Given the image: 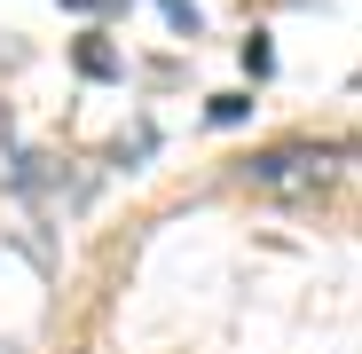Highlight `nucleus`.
Wrapping results in <instances>:
<instances>
[{
    "mask_svg": "<svg viewBox=\"0 0 362 354\" xmlns=\"http://www.w3.org/2000/svg\"><path fill=\"white\" fill-rule=\"evenodd\" d=\"M339 142H276V150H252L236 165V182L268 205H315L331 182H339Z\"/></svg>",
    "mask_w": 362,
    "mask_h": 354,
    "instance_id": "1",
    "label": "nucleus"
},
{
    "mask_svg": "<svg viewBox=\"0 0 362 354\" xmlns=\"http://www.w3.org/2000/svg\"><path fill=\"white\" fill-rule=\"evenodd\" d=\"M79 71H87V79H110L118 64H110V47H95V40H87V47H79Z\"/></svg>",
    "mask_w": 362,
    "mask_h": 354,
    "instance_id": "2",
    "label": "nucleus"
},
{
    "mask_svg": "<svg viewBox=\"0 0 362 354\" xmlns=\"http://www.w3.org/2000/svg\"><path fill=\"white\" fill-rule=\"evenodd\" d=\"M245 110H252L245 95H221V102H213V126H236V118H245Z\"/></svg>",
    "mask_w": 362,
    "mask_h": 354,
    "instance_id": "3",
    "label": "nucleus"
},
{
    "mask_svg": "<svg viewBox=\"0 0 362 354\" xmlns=\"http://www.w3.org/2000/svg\"><path fill=\"white\" fill-rule=\"evenodd\" d=\"M0 134H8V110H0Z\"/></svg>",
    "mask_w": 362,
    "mask_h": 354,
    "instance_id": "4",
    "label": "nucleus"
}]
</instances>
